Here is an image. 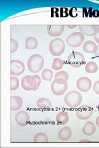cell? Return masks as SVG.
I'll list each match as a JSON object with an SVG mask.
<instances>
[{"label":"cell","instance_id":"e0dca14e","mask_svg":"<svg viewBox=\"0 0 99 148\" xmlns=\"http://www.w3.org/2000/svg\"><path fill=\"white\" fill-rule=\"evenodd\" d=\"M96 131V125L91 121H87L83 127L82 132L85 135L92 136Z\"/></svg>","mask_w":99,"mask_h":148},{"label":"cell","instance_id":"cb8c5ba5","mask_svg":"<svg viewBox=\"0 0 99 148\" xmlns=\"http://www.w3.org/2000/svg\"><path fill=\"white\" fill-rule=\"evenodd\" d=\"M64 66V61L63 59L56 58H55L52 62V69L55 71H60L63 68Z\"/></svg>","mask_w":99,"mask_h":148},{"label":"cell","instance_id":"30bf717a","mask_svg":"<svg viewBox=\"0 0 99 148\" xmlns=\"http://www.w3.org/2000/svg\"><path fill=\"white\" fill-rule=\"evenodd\" d=\"M77 88L82 92H88L91 89L92 81L90 78L86 77L79 78L76 82Z\"/></svg>","mask_w":99,"mask_h":148},{"label":"cell","instance_id":"ffe728a7","mask_svg":"<svg viewBox=\"0 0 99 148\" xmlns=\"http://www.w3.org/2000/svg\"><path fill=\"white\" fill-rule=\"evenodd\" d=\"M36 104L37 107L42 109H50L52 107L51 102L46 98H42L37 100Z\"/></svg>","mask_w":99,"mask_h":148},{"label":"cell","instance_id":"603a6c76","mask_svg":"<svg viewBox=\"0 0 99 148\" xmlns=\"http://www.w3.org/2000/svg\"><path fill=\"white\" fill-rule=\"evenodd\" d=\"M34 141L36 143H46L48 141V138L45 133L40 132L35 135Z\"/></svg>","mask_w":99,"mask_h":148},{"label":"cell","instance_id":"5b68a950","mask_svg":"<svg viewBox=\"0 0 99 148\" xmlns=\"http://www.w3.org/2000/svg\"><path fill=\"white\" fill-rule=\"evenodd\" d=\"M68 63L73 67L79 68L86 63V59L81 53L74 51L68 56Z\"/></svg>","mask_w":99,"mask_h":148},{"label":"cell","instance_id":"d6986e66","mask_svg":"<svg viewBox=\"0 0 99 148\" xmlns=\"http://www.w3.org/2000/svg\"><path fill=\"white\" fill-rule=\"evenodd\" d=\"M39 42L33 36H29L25 41V48L27 50H33L38 47Z\"/></svg>","mask_w":99,"mask_h":148},{"label":"cell","instance_id":"7a4b0ae2","mask_svg":"<svg viewBox=\"0 0 99 148\" xmlns=\"http://www.w3.org/2000/svg\"><path fill=\"white\" fill-rule=\"evenodd\" d=\"M82 101V96L77 91L68 92L64 97V103L67 106L71 108H76L79 106Z\"/></svg>","mask_w":99,"mask_h":148},{"label":"cell","instance_id":"ac0fdd59","mask_svg":"<svg viewBox=\"0 0 99 148\" xmlns=\"http://www.w3.org/2000/svg\"><path fill=\"white\" fill-rule=\"evenodd\" d=\"M69 120V116L66 111H61L56 117V121L60 125H64Z\"/></svg>","mask_w":99,"mask_h":148},{"label":"cell","instance_id":"52a82bcc","mask_svg":"<svg viewBox=\"0 0 99 148\" xmlns=\"http://www.w3.org/2000/svg\"><path fill=\"white\" fill-rule=\"evenodd\" d=\"M21 85L22 88L27 91H36L37 90V84L34 76L26 75L22 78Z\"/></svg>","mask_w":99,"mask_h":148},{"label":"cell","instance_id":"4dcf8cb0","mask_svg":"<svg viewBox=\"0 0 99 148\" xmlns=\"http://www.w3.org/2000/svg\"><path fill=\"white\" fill-rule=\"evenodd\" d=\"M95 54V56L96 57V58H99V45H98V48H97V51H96V53L94 54Z\"/></svg>","mask_w":99,"mask_h":148},{"label":"cell","instance_id":"4fadbf2b","mask_svg":"<svg viewBox=\"0 0 99 148\" xmlns=\"http://www.w3.org/2000/svg\"><path fill=\"white\" fill-rule=\"evenodd\" d=\"M64 28V25H50L47 26V32L50 36L58 37L63 34Z\"/></svg>","mask_w":99,"mask_h":148},{"label":"cell","instance_id":"44dd1931","mask_svg":"<svg viewBox=\"0 0 99 148\" xmlns=\"http://www.w3.org/2000/svg\"><path fill=\"white\" fill-rule=\"evenodd\" d=\"M41 76H42V79L44 80L45 81L50 82L52 80V79L53 78L54 73L53 71L50 70V69H45L42 72Z\"/></svg>","mask_w":99,"mask_h":148},{"label":"cell","instance_id":"f546056e","mask_svg":"<svg viewBox=\"0 0 99 148\" xmlns=\"http://www.w3.org/2000/svg\"><path fill=\"white\" fill-rule=\"evenodd\" d=\"M94 40H95L96 42L99 45V32L96 35L94 36Z\"/></svg>","mask_w":99,"mask_h":148},{"label":"cell","instance_id":"8992f818","mask_svg":"<svg viewBox=\"0 0 99 148\" xmlns=\"http://www.w3.org/2000/svg\"><path fill=\"white\" fill-rule=\"evenodd\" d=\"M85 40V35L81 32L72 33L66 38L67 45L72 48H78L81 46Z\"/></svg>","mask_w":99,"mask_h":148},{"label":"cell","instance_id":"4316f807","mask_svg":"<svg viewBox=\"0 0 99 148\" xmlns=\"http://www.w3.org/2000/svg\"><path fill=\"white\" fill-rule=\"evenodd\" d=\"M19 48V44L17 41L12 38H11V53H15L17 51Z\"/></svg>","mask_w":99,"mask_h":148},{"label":"cell","instance_id":"3957f363","mask_svg":"<svg viewBox=\"0 0 99 148\" xmlns=\"http://www.w3.org/2000/svg\"><path fill=\"white\" fill-rule=\"evenodd\" d=\"M68 88L67 81L63 78H55L51 85V90L56 96L64 95L68 90Z\"/></svg>","mask_w":99,"mask_h":148},{"label":"cell","instance_id":"ba28073f","mask_svg":"<svg viewBox=\"0 0 99 148\" xmlns=\"http://www.w3.org/2000/svg\"><path fill=\"white\" fill-rule=\"evenodd\" d=\"M25 65L18 59H12L11 61V75L12 76H19L25 71Z\"/></svg>","mask_w":99,"mask_h":148},{"label":"cell","instance_id":"484cf974","mask_svg":"<svg viewBox=\"0 0 99 148\" xmlns=\"http://www.w3.org/2000/svg\"><path fill=\"white\" fill-rule=\"evenodd\" d=\"M63 78L65 80L68 81L69 80V74L67 72L64 71H60L55 74V78Z\"/></svg>","mask_w":99,"mask_h":148},{"label":"cell","instance_id":"7402d4cb","mask_svg":"<svg viewBox=\"0 0 99 148\" xmlns=\"http://www.w3.org/2000/svg\"><path fill=\"white\" fill-rule=\"evenodd\" d=\"M85 71L88 73H95L98 71L97 64L93 61H90L86 64L85 66Z\"/></svg>","mask_w":99,"mask_h":148},{"label":"cell","instance_id":"d6a6232c","mask_svg":"<svg viewBox=\"0 0 99 148\" xmlns=\"http://www.w3.org/2000/svg\"><path fill=\"white\" fill-rule=\"evenodd\" d=\"M96 123L97 125V126L99 128V115L97 117L96 120Z\"/></svg>","mask_w":99,"mask_h":148},{"label":"cell","instance_id":"9c48e42d","mask_svg":"<svg viewBox=\"0 0 99 148\" xmlns=\"http://www.w3.org/2000/svg\"><path fill=\"white\" fill-rule=\"evenodd\" d=\"M93 114V109L88 105L80 106L76 111L77 117L80 120H86L90 119Z\"/></svg>","mask_w":99,"mask_h":148},{"label":"cell","instance_id":"2e32d148","mask_svg":"<svg viewBox=\"0 0 99 148\" xmlns=\"http://www.w3.org/2000/svg\"><path fill=\"white\" fill-rule=\"evenodd\" d=\"M98 48V45L93 41H87L83 45V51L87 54H95Z\"/></svg>","mask_w":99,"mask_h":148},{"label":"cell","instance_id":"6da1fadb","mask_svg":"<svg viewBox=\"0 0 99 148\" xmlns=\"http://www.w3.org/2000/svg\"><path fill=\"white\" fill-rule=\"evenodd\" d=\"M44 64L45 61L42 56L39 54H35L32 55L28 59L27 68L30 72L37 73L42 71Z\"/></svg>","mask_w":99,"mask_h":148},{"label":"cell","instance_id":"1f68e13d","mask_svg":"<svg viewBox=\"0 0 99 148\" xmlns=\"http://www.w3.org/2000/svg\"><path fill=\"white\" fill-rule=\"evenodd\" d=\"M76 27H77V25H67L68 28H69V29H75Z\"/></svg>","mask_w":99,"mask_h":148},{"label":"cell","instance_id":"d4e9b609","mask_svg":"<svg viewBox=\"0 0 99 148\" xmlns=\"http://www.w3.org/2000/svg\"><path fill=\"white\" fill-rule=\"evenodd\" d=\"M19 80L15 76H12L11 78V90L15 91L19 88Z\"/></svg>","mask_w":99,"mask_h":148},{"label":"cell","instance_id":"9a60e30c","mask_svg":"<svg viewBox=\"0 0 99 148\" xmlns=\"http://www.w3.org/2000/svg\"><path fill=\"white\" fill-rule=\"evenodd\" d=\"M72 136V131L69 127H64L58 132V138L61 141H67Z\"/></svg>","mask_w":99,"mask_h":148},{"label":"cell","instance_id":"5bb4252c","mask_svg":"<svg viewBox=\"0 0 99 148\" xmlns=\"http://www.w3.org/2000/svg\"><path fill=\"white\" fill-rule=\"evenodd\" d=\"M23 105V99L20 96H12L11 98V110L17 111L19 110Z\"/></svg>","mask_w":99,"mask_h":148},{"label":"cell","instance_id":"277c9868","mask_svg":"<svg viewBox=\"0 0 99 148\" xmlns=\"http://www.w3.org/2000/svg\"><path fill=\"white\" fill-rule=\"evenodd\" d=\"M48 48L50 53L54 56H60L64 53L66 45L62 39L58 38L51 41Z\"/></svg>","mask_w":99,"mask_h":148},{"label":"cell","instance_id":"7c38bea8","mask_svg":"<svg viewBox=\"0 0 99 148\" xmlns=\"http://www.w3.org/2000/svg\"><path fill=\"white\" fill-rule=\"evenodd\" d=\"M80 32L87 36H94L99 32V25H84L79 26Z\"/></svg>","mask_w":99,"mask_h":148},{"label":"cell","instance_id":"f1b7e54d","mask_svg":"<svg viewBox=\"0 0 99 148\" xmlns=\"http://www.w3.org/2000/svg\"><path fill=\"white\" fill-rule=\"evenodd\" d=\"M34 77L35 78L36 82H37V89H39V88L40 87L41 83H42V79L39 75H34Z\"/></svg>","mask_w":99,"mask_h":148},{"label":"cell","instance_id":"8fae6325","mask_svg":"<svg viewBox=\"0 0 99 148\" xmlns=\"http://www.w3.org/2000/svg\"><path fill=\"white\" fill-rule=\"evenodd\" d=\"M15 120L19 126L26 127L30 122V116L26 111L21 110L16 114Z\"/></svg>","mask_w":99,"mask_h":148},{"label":"cell","instance_id":"83f0119b","mask_svg":"<svg viewBox=\"0 0 99 148\" xmlns=\"http://www.w3.org/2000/svg\"><path fill=\"white\" fill-rule=\"evenodd\" d=\"M93 90L96 94L99 95V80L93 84Z\"/></svg>","mask_w":99,"mask_h":148},{"label":"cell","instance_id":"836d02e7","mask_svg":"<svg viewBox=\"0 0 99 148\" xmlns=\"http://www.w3.org/2000/svg\"><path fill=\"white\" fill-rule=\"evenodd\" d=\"M81 142H91V141L87 140H81Z\"/></svg>","mask_w":99,"mask_h":148}]
</instances>
